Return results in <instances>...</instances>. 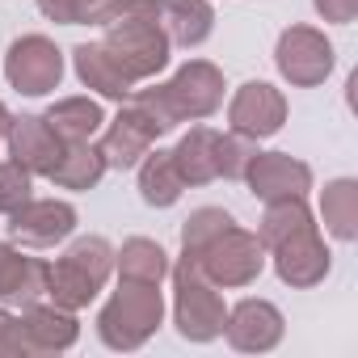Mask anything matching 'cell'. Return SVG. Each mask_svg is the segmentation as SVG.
Returning a JSON list of instances; mask_svg holds the SVG:
<instances>
[{
    "label": "cell",
    "mask_w": 358,
    "mask_h": 358,
    "mask_svg": "<svg viewBox=\"0 0 358 358\" xmlns=\"http://www.w3.org/2000/svg\"><path fill=\"white\" fill-rule=\"evenodd\" d=\"M257 241L266 245V262H274L278 282L291 291H312L333 270V253L324 245V232H320L308 199L266 203V215L257 224Z\"/></svg>",
    "instance_id": "6da1fadb"
},
{
    "label": "cell",
    "mask_w": 358,
    "mask_h": 358,
    "mask_svg": "<svg viewBox=\"0 0 358 358\" xmlns=\"http://www.w3.org/2000/svg\"><path fill=\"white\" fill-rule=\"evenodd\" d=\"M106 34L97 38L114 64L131 76V85H143V80H156L164 68H169V55H173V43L156 17V0H131V5L110 22L101 26Z\"/></svg>",
    "instance_id": "7a4b0ae2"
},
{
    "label": "cell",
    "mask_w": 358,
    "mask_h": 358,
    "mask_svg": "<svg viewBox=\"0 0 358 358\" xmlns=\"http://www.w3.org/2000/svg\"><path fill=\"white\" fill-rule=\"evenodd\" d=\"M110 278H114V245L106 236H76L47 266V299L68 312H80L106 291Z\"/></svg>",
    "instance_id": "3957f363"
},
{
    "label": "cell",
    "mask_w": 358,
    "mask_h": 358,
    "mask_svg": "<svg viewBox=\"0 0 358 358\" xmlns=\"http://www.w3.org/2000/svg\"><path fill=\"white\" fill-rule=\"evenodd\" d=\"M164 324V295L160 287H148V282H122L118 278V291L101 303L97 312V337L106 350H139L148 345Z\"/></svg>",
    "instance_id": "277c9868"
},
{
    "label": "cell",
    "mask_w": 358,
    "mask_h": 358,
    "mask_svg": "<svg viewBox=\"0 0 358 358\" xmlns=\"http://www.w3.org/2000/svg\"><path fill=\"white\" fill-rule=\"evenodd\" d=\"M169 278H173V324L182 341L207 345L224 337V320H228L224 291L190 257H177V266H169Z\"/></svg>",
    "instance_id": "5b68a950"
},
{
    "label": "cell",
    "mask_w": 358,
    "mask_h": 358,
    "mask_svg": "<svg viewBox=\"0 0 358 358\" xmlns=\"http://www.w3.org/2000/svg\"><path fill=\"white\" fill-rule=\"evenodd\" d=\"M190 262H194L220 291H241V287H253V282L262 278V270H266V245L257 241V232L232 224V228H224L203 253H194Z\"/></svg>",
    "instance_id": "8992f818"
},
{
    "label": "cell",
    "mask_w": 358,
    "mask_h": 358,
    "mask_svg": "<svg viewBox=\"0 0 358 358\" xmlns=\"http://www.w3.org/2000/svg\"><path fill=\"white\" fill-rule=\"evenodd\" d=\"M169 114L182 122H203L224 106V72L211 59H186L164 85H156Z\"/></svg>",
    "instance_id": "52a82bcc"
},
{
    "label": "cell",
    "mask_w": 358,
    "mask_h": 358,
    "mask_svg": "<svg viewBox=\"0 0 358 358\" xmlns=\"http://www.w3.org/2000/svg\"><path fill=\"white\" fill-rule=\"evenodd\" d=\"M333 64H337V51L324 38V30H316V26H287L274 43V68L291 89L324 85Z\"/></svg>",
    "instance_id": "ba28073f"
},
{
    "label": "cell",
    "mask_w": 358,
    "mask_h": 358,
    "mask_svg": "<svg viewBox=\"0 0 358 358\" xmlns=\"http://www.w3.org/2000/svg\"><path fill=\"white\" fill-rule=\"evenodd\" d=\"M64 72H68V59H64V51L47 34H22L5 51V80L17 93H26V97L55 93Z\"/></svg>",
    "instance_id": "9c48e42d"
},
{
    "label": "cell",
    "mask_w": 358,
    "mask_h": 358,
    "mask_svg": "<svg viewBox=\"0 0 358 358\" xmlns=\"http://www.w3.org/2000/svg\"><path fill=\"white\" fill-rule=\"evenodd\" d=\"M164 131L135 106V101H122L114 118H106V127L97 131V152L106 160V169H135L143 160L148 148H156Z\"/></svg>",
    "instance_id": "30bf717a"
},
{
    "label": "cell",
    "mask_w": 358,
    "mask_h": 358,
    "mask_svg": "<svg viewBox=\"0 0 358 358\" xmlns=\"http://www.w3.org/2000/svg\"><path fill=\"white\" fill-rule=\"evenodd\" d=\"M287 127V97L270 80H245L228 101V131L249 139H270Z\"/></svg>",
    "instance_id": "8fae6325"
},
{
    "label": "cell",
    "mask_w": 358,
    "mask_h": 358,
    "mask_svg": "<svg viewBox=\"0 0 358 358\" xmlns=\"http://www.w3.org/2000/svg\"><path fill=\"white\" fill-rule=\"evenodd\" d=\"M76 232V207L64 199H30L9 215V241L22 249H55Z\"/></svg>",
    "instance_id": "7c38bea8"
},
{
    "label": "cell",
    "mask_w": 358,
    "mask_h": 358,
    "mask_svg": "<svg viewBox=\"0 0 358 358\" xmlns=\"http://www.w3.org/2000/svg\"><path fill=\"white\" fill-rule=\"evenodd\" d=\"M245 186L262 203L278 199H308L312 190V164L291 156V152H257L253 164L245 169Z\"/></svg>",
    "instance_id": "4fadbf2b"
},
{
    "label": "cell",
    "mask_w": 358,
    "mask_h": 358,
    "mask_svg": "<svg viewBox=\"0 0 358 358\" xmlns=\"http://www.w3.org/2000/svg\"><path fill=\"white\" fill-rule=\"evenodd\" d=\"M282 333H287V320H282L278 303H270V299H241L228 308L224 337L241 354H270L282 341Z\"/></svg>",
    "instance_id": "5bb4252c"
},
{
    "label": "cell",
    "mask_w": 358,
    "mask_h": 358,
    "mask_svg": "<svg viewBox=\"0 0 358 358\" xmlns=\"http://www.w3.org/2000/svg\"><path fill=\"white\" fill-rule=\"evenodd\" d=\"M17 316H22V333H26V350H30V358L64 354V350H72L76 337H80V320H76V312H68V308H59V303H51V299H38V303L22 308Z\"/></svg>",
    "instance_id": "9a60e30c"
},
{
    "label": "cell",
    "mask_w": 358,
    "mask_h": 358,
    "mask_svg": "<svg viewBox=\"0 0 358 358\" xmlns=\"http://www.w3.org/2000/svg\"><path fill=\"white\" fill-rule=\"evenodd\" d=\"M5 143H9V156L22 169H30L34 177H47L55 169V160L64 156V143L47 127L43 114H13L9 118V131H5Z\"/></svg>",
    "instance_id": "2e32d148"
},
{
    "label": "cell",
    "mask_w": 358,
    "mask_h": 358,
    "mask_svg": "<svg viewBox=\"0 0 358 358\" xmlns=\"http://www.w3.org/2000/svg\"><path fill=\"white\" fill-rule=\"evenodd\" d=\"M47 266L43 257H26L13 241H0V303L5 308H30L47 299Z\"/></svg>",
    "instance_id": "e0dca14e"
},
{
    "label": "cell",
    "mask_w": 358,
    "mask_h": 358,
    "mask_svg": "<svg viewBox=\"0 0 358 358\" xmlns=\"http://www.w3.org/2000/svg\"><path fill=\"white\" fill-rule=\"evenodd\" d=\"M156 17L173 47L194 51L215 34V5L211 0H156Z\"/></svg>",
    "instance_id": "ac0fdd59"
},
{
    "label": "cell",
    "mask_w": 358,
    "mask_h": 358,
    "mask_svg": "<svg viewBox=\"0 0 358 358\" xmlns=\"http://www.w3.org/2000/svg\"><path fill=\"white\" fill-rule=\"evenodd\" d=\"M72 68H76V80L85 85V89H93L97 97H106V101H127L131 97V76L114 64V55L101 47V43H80V47H72Z\"/></svg>",
    "instance_id": "d6986e66"
},
{
    "label": "cell",
    "mask_w": 358,
    "mask_h": 358,
    "mask_svg": "<svg viewBox=\"0 0 358 358\" xmlns=\"http://www.w3.org/2000/svg\"><path fill=\"white\" fill-rule=\"evenodd\" d=\"M215 143H220V131L207 127V122H194L182 139H177V148H169L177 173H182V182H186V190H190V186H211V182H220Z\"/></svg>",
    "instance_id": "ffe728a7"
},
{
    "label": "cell",
    "mask_w": 358,
    "mask_h": 358,
    "mask_svg": "<svg viewBox=\"0 0 358 358\" xmlns=\"http://www.w3.org/2000/svg\"><path fill=\"white\" fill-rule=\"evenodd\" d=\"M43 118L59 135V143H89L106 127V110L97 97H59V101H51V110Z\"/></svg>",
    "instance_id": "44dd1931"
},
{
    "label": "cell",
    "mask_w": 358,
    "mask_h": 358,
    "mask_svg": "<svg viewBox=\"0 0 358 358\" xmlns=\"http://www.w3.org/2000/svg\"><path fill=\"white\" fill-rule=\"evenodd\" d=\"M135 169H139V199L148 207L164 211V207H173L177 199L186 194V182H182V173H177L169 148H148Z\"/></svg>",
    "instance_id": "7402d4cb"
},
{
    "label": "cell",
    "mask_w": 358,
    "mask_h": 358,
    "mask_svg": "<svg viewBox=\"0 0 358 358\" xmlns=\"http://www.w3.org/2000/svg\"><path fill=\"white\" fill-rule=\"evenodd\" d=\"M169 253L160 249V241H148V236H131L122 241V249H114V274L122 282H148V287H160L169 278Z\"/></svg>",
    "instance_id": "603a6c76"
},
{
    "label": "cell",
    "mask_w": 358,
    "mask_h": 358,
    "mask_svg": "<svg viewBox=\"0 0 358 358\" xmlns=\"http://www.w3.org/2000/svg\"><path fill=\"white\" fill-rule=\"evenodd\" d=\"M320 224L341 245L358 241V182L354 177H333L320 190Z\"/></svg>",
    "instance_id": "cb8c5ba5"
},
{
    "label": "cell",
    "mask_w": 358,
    "mask_h": 358,
    "mask_svg": "<svg viewBox=\"0 0 358 358\" xmlns=\"http://www.w3.org/2000/svg\"><path fill=\"white\" fill-rule=\"evenodd\" d=\"M106 173H110V169H106L97 143L89 139V143H64V156H59L55 169L47 173V182H55L59 190H76V194H85V190H93V186L101 182Z\"/></svg>",
    "instance_id": "d4e9b609"
},
{
    "label": "cell",
    "mask_w": 358,
    "mask_h": 358,
    "mask_svg": "<svg viewBox=\"0 0 358 358\" xmlns=\"http://www.w3.org/2000/svg\"><path fill=\"white\" fill-rule=\"evenodd\" d=\"M131 0H38V13L55 26H110Z\"/></svg>",
    "instance_id": "484cf974"
},
{
    "label": "cell",
    "mask_w": 358,
    "mask_h": 358,
    "mask_svg": "<svg viewBox=\"0 0 358 358\" xmlns=\"http://www.w3.org/2000/svg\"><path fill=\"white\" fill-rule=\"evenodd\" d=\"M236 220H232V211H224V207H199V211H190L186 220H182V257H194V253H203L224 228H232Z\"/></svg>",
    "instance_id": "4316f807"
},
{
    "label": "cell",
    "mask_w": 358,
    "mask_h": 358,
    "mask_svg": "<svg viewBox=\"0 0 358 358\" xmlns=\"http://www.w3.org/2000/svg\"><path fill=\"white\" fill-rule=\"evenodd\" d=\"M257 156V139L249 135H236V131H220V143H215V169L224 182H245V169L253 164Z\"/></svg>",
    "instance_id": "83f0119b"
},
{
    "label": "cell",
    "mask_w": 358,
    "mask_h": 358,
    "mask_svg": "<svg viewBox=\"0 0 358 358\" xmlns=\"http://www.w3.org/2000/svg\"><path fill=\"white\" fill-rule=\"evenodd\" d=\"M30 199H34V173L22 169L13 156L0 160V215H13Z\"/></svg>",
    "instance_id": "f1b7e54d"
},
{
    "label": "cell",
    "mask_w": 358,
    "mask_h": 358,
    "mask_svg": "<svg viewBox=\"0 0 358 358\" xmlns=\"http://www.w3.org/2000/svg\"><path fill=\"white\" fill-rule=\"evenodd\" d=\"M0 358H30L26 333H22V316L13 308H5V303H0Z\"/></svg>",
    "instance_id": "f546056e"
},
{
    "label": "cell",
    "mask_w": 358,
    "mask_h": 358,
    "mask_svg": "<svg viewBox=\"0 0 358 358\" xmlns=\"http://www.w3.org/2000/svg\"><path fill=\"white\" fill-rule=\"evenodd\" d=\"M312 9L329 26H350L358 17V0H312Z\"/></svg>",
    "instance_id": "4dcf8cb0"
},
{
    "label": "cell",
    "mask_w": 358,
    "mask_h": 358,
    "mask_svg": "<svg viewBox=\"0 0 358 358\" xmlns=\"http://www.w3.org/2000/svg\"><path fill=\"white\" fill-rule=\"evenodd\" d=\"M9 118H13V114L5 110V101H0V143H5V131H9Z\"/></svg>",
    "instance_id": "1f68e13d"
}]
</instances>
